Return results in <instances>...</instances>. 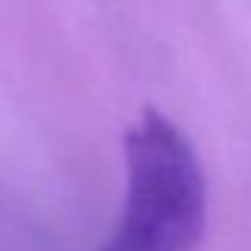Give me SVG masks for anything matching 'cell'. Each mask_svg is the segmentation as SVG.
<instances>
[{
	"label": "cell",
	"mask_w": 251,
	"mask_h": 251,
	"mask_svg": "<svg viewBox=\"0 0 251 251\" xmlns=\"http://www.w3.org/2000/svg\"><path fill=\"white\" fill-rule=\"evenodd\" d=\"M124 203L105 251H194L203 242L210 191L203 162L181 127L143 108L124 134Z\"/></svg>",
	"instance_id": "cell-1"
}]
</instances>
